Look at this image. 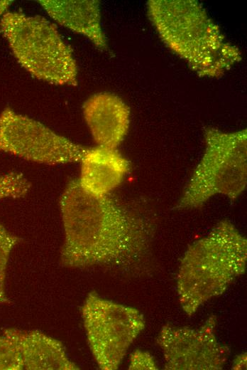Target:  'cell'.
I'll use <instances>...</instances> for the list:
<instances>
[{
  "label": "cell",
  "mask_w": 247,
  "mask_h": 370,
  "mask_svg": "<svg viewBox=\"0 0 247 370\" xmlns=\"http://www.w3.org/2000/svg\"><path fill=\"white\" fill-rule=\"evenodd\" d=\"M64 230L61 264L67 268L131 263L148 251L154 231L146 217L70 181L60 199Z\"/></svg>",
  "instance_id": "cell-1"
},
{
  "label": "cell",
  "mask_w": 247,
  "mask_h": 370,
  "mask_svg": "<svg viewBox=\"0 0 247 370\" xmlns=\"http://www.w3.org/2000/svg\"><path fill=\"white\" fill-rule=\"evenodd\" d=\"M147 11L161 41L199 76L219 78L241 60L197 1L150 0Z\"/></svg>",
  "instance_id": "cell-2"
},
{
  "label": "cell",
  "mask_w": 247,
  "mask_h": 370,
  "mask_svg": "<svg viewBox=\"0 0 247 370\" xmlns=\"http://www.w3.org/2000/svg\"><path fill=\"white\" fill-rule=\"evenodd\" d=\"M247 240L227 220L196 240L180 260L176 288L183 311L194 314L207 300L226 291L246 268Z\"/></svg>",
  "instance_id": "cell-3"
},
{
  "label": "cell",
  "mask_w": 247,
  "mask_h": 370,
  "mask_svg": "<svg viewBox=\"0 0 247 370\" xmlns=\"http://www.w3.org/2000/svg\"><path fill=\"white\" fill-rule=\"evenodd\" d=\"M0 31L18 63L33 77L54 85H77L72 51L45 18L7 11Z\"/></svg>",
  "instance_id": "cell-4"
},
{
  "label": "cell",
  "mask_w": 247,
  "mask_h": 370,
  "mask_svg": "<svg viewBox=\"0 0 247 370\" xmlns=\"http://www.w3.org/2000/svg\"><path fill=\"white\" fill-rule=\"evenodd\" d=\"M204 152L193 171L175 210L202 206L221 194L238 198L247 183V130L226 132L214 127L204 130Z\"/></svg>",
  "instance_id": "cell-5"
},
{
  "label": "cell",
  "mask_w": 247,
  "mask_h": 370,
  "mask_svg": "<svg viewBox=\"0 0 247 370\" xmlns=\"http://www.w3.org/2000/svg\"><path fill=\"white\" fill-rule=\"evenodd\" d=\"M91 352L99 369L116 370L146 322L137 309L89 292L81 309Z\"/></svg>",
  "instance_id": "cell-6"
},
{
  "label": "cell",
  "mask_w": 247,
  "mask_h": 370,
  "mask_svg": "<svg viewBox=\"0 0 247 370\" xmlns=\"http://www.w3.org/2000/svg\"><path fill=\"white\" fill-rule=\"evenodd\" d=\"M87 149L9 107L0 113V152L54 165L80 162Z\"/></svg>",
  "instance_id": "cell-7"
},
{
  "label": "cell",
  "mask_w": 247,
  "mask_h": 370,
  "mask_svg": "<svg viewBox=\"0 0 247 370\" xmlns=\"http://www.w3.org/2000/svg\"><path fill=\"white\" fill-rule=\"evenodd\" d=\"M216 315H212L199 329L164 325L157 343L161 349L167 370L221 369L230 354L214 334Z\"/></svg>",
  "instance_id": "cell-8"
},
{
  "label": "cell",
  "mask_w": 247,
  "mask_h": 370,
  "mask_svg": "<svg viewBox=\"0 0 247 370\" xmlns=\"http://www.w3.org/2000/svg\"><path fill=\"white\" fill-rule=\"evenodd\" d=\"M83 116L92 137L98 146L116 148L126 137L131 112L117 95L99 92L84 103Z\"/></svg>",
  "instance_id": "cell-9"
},
{
  "label": "cell",
  "mask_w": 247,
  "mask_h": 370,
  "mask_svg": "<svg viewBox=\"0 0 247 370\" xmlns=\"http://www.w3.org/2000/svg\"><path fill=\"white\" fill-rule=\"evenodd\" d=\"M80 162L79 183L84 191L96 196L109 195L130 169V162L116 148H88Z\"/></svg>",
  "instance_id": "cell-10"
},
{
  "label": "cell",
  "mask_w": 247,
  "mask_h": 370,
  "mask_svg": "<svg viewBox=\"0 0 247 370\" xmlns=\"http://www.w3.org/2000/svg\"><path fill=\"white\" fill-rule=\"evenodd\" d=\"M4 334L14 343L18 350L23 369H79L68 357L62 342L43 332L9 328L4 330Z\"/></svg>",
  "instance_id": "cell-11"
},
{
  "label": "cell",
  "mask_w": 247,
  "mask_h": 370,
  "mask_svg": "<svg viewBox=\"0 0 247 370\" xmlns=\"http://www.w3.org/2000/svg\"><path fill=\"white\" fill-rule=\"evenodd\" d=\"M38 3L59 24L85 36L98 49H107V41L101 24L99 1L39 0Z\"/></svg>",
  "instance_id": "cell-12"
},
{
  "label": "cell",
  "mask_w": 247,
  "mask_h": 370,
  "mask_svg": "<svg viewBox=\"0 0 247 370\" xmlns=\"http://www.w3.org/2000/svg\"><path fill=\"white\" fill-rule=\"evenodd\" d=\"M21 240L0 224V304L9 302L5 290L6 269L10 254Z\"/></svg>",
  "instance_id": "cell-13"
},
{
  "label": "cell",
  "mask_w": 247,
  "mask_h": 370,
  "mask_svg": "<svg viewBox=\"0 0 247 370\" xmlns=\"http://www.w3.org/2000/svg\"><path fill=\"white\" fill-rule=\"evenodd\" d=\"M30 189V182L21 173L11 171L0 174V200L22 198Z\"/></svg>",
  "instance_id": "cell-14"
},
{
  "label": "cell",
  "mask_w": 247,
  "mask_h": 370,
  "mask_svg": "<svg viewBox=\"0 0 247 370\" xmlns=\"http://www.w3.org/2000/svg\"><path fill=\"white\" fill-rule=\"evenodd\" d=\"M21 355L14 343L5 334L0 336V370H22Z\"/></svg>",
  "instance_id": "cell-15"
},
{
  "label": "cell",
  "mask_w": 247,
  "mask_h": 370,
  "mask_svg": "<svg viewBox=\"0 0 247 370\" xmlns=\"http://www.w3.org/2000/svg\"><path fill=\"white\" fill-rule=\"evenodd\" d=\"M157 367L153 357L148 352L137 349L130 356V370H155Z\"/></svg>",
  "instance_id": "cell-16"
},
{
  "label": "cell",
  "mask_w": 247,
  "mask_h": 370,
  "mask_svg": "<svg viewBox=\"0 0 247 370\" xmlns=\"http://www.w3.org/2000/svg\"><path fill=\"white\" fill-rule=\"evenodd\" d=\"M232 369H246V353H242L238 355L234 360L231 366Z\"/></svg>",
  "instance_id": "cell-17"
},
{
  "label": "cell",
  "mask_w": 247,
  "mask_h": 370,
  "mask_svg": "<svg viewBox=\"0 0 247 370\" xmlns=\"http://www.w3.org/2000/svg\"><path fill=\"white\" fill-rule=\"evenodd\" d=\"M13 1L9 0H3L0 1V17L6 12L7 9L12 4Z\"/></svg>",
  "instance_id": "cell-18"
}]
</instances>
